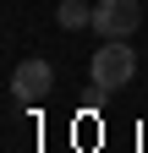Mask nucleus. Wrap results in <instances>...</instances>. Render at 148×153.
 I'll list each match as a JSON object with an SVG mask.
<instances>
[{
	"label": "nucleus",
	"instance_id": "7ed1b4c3",
	"mask_svg": "<svg viewBox=\"0 0 148 153\" xmlns=\"http://www.w3.org/2000/svg\"><path fill=\"white\" fill-rule=\"evenodd\" d=\"M49 88H55V66H49V60H39V55H33V60H22V66L11 71V93H16L22 104H39Z\"/></svg>",
	"mask_w": 148,
	"mask_h": 153
},
{
	"label": "nucleus",
	"instance_id": "f03ea898",
	"mask_svg": "<svg viewBox=\"0 0 148 153\" xmlns=\"http://www.w3.org/2000/svg\"><path fill=\"white\" fill-rule=\"evenodd\" d=\"M137 22H143L137 0H99V6H93V33L99 38H132Z\"/></svg>",
	"mask_w": 148,
	"mask_h": 153
},
{
	"label": "nucleus",
	"instance_id": "20e7f679",
	"mask_svg": "<svg viewBox=\"0 0 148 153\" xmlns=\"http://www.w3.org/2000/svg\"><path fill=\"white\" fill-rule=\"evenodd\" d=\"M55 22H61L66 33H82V27H93V6H82V0H61V6H55Z\"/></svg>",
	"mask_w": 148,
	"mask_h": 153
},
{
	"label": "nucleus",
	"instance_id": "f257e3e1",
	"mask_svg": "<svg viewBox=\"0 0 148 153\" xmlns=\"http://www.w3.org/2000/svg\"><path fill=\"white\" fill-rule=\"evenodd\" d=\"M137 76V49H126V38H104L93 49V93H121Z\"/></svg>",
	"mask_w": 148,
	"mask_h": 153
}]
</instances>
